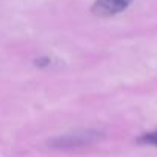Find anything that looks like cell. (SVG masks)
Masks as SVG:
<instances>
[{
	"instance_id": "cell-1",
	"label": "cell",
	"mask_w": 157,
	"mask_h": 157,
	"mask_svg": "<svg viewBox=\"0 0 157 157\" xmlns=\"http://www.w3.org/2000/svg\"><path fill=\"white\" fill-rule=\"evenodd\" d=\"M97 131H82V132H72L65 134L62 137H57L51 140L52 148H75V146H83L96 142L100 136Z\"/></svg>"
},
{
	"instance_id": "cell-2",
	"label": "cell",
	"mask_w": 157,
	"mask_h": 157,
	"mask_svg": "<svg viewBox=\"0 0 157 157\" xmlns=\"http://www.w3.org/2000/svg\"><path fill=\"white\" fill-rule=\"evenodd\" d=\"M131 3V0H96L93 13L99 17H109L122 13Z\"/></svg>"
},
{
	"instance_id": "cell-3",
	"label": "cell",
	"mask_w": 157,
	"mask_h": 157,
	"mask_svg": "<svg viewBox=\"0 0 157 157\" xmlns=\"http://www.w3.org/2000/svg\"><path fill=\"white\" fill-rule=\"evenodd\" d=\"M140 142H142V143H148V145H155V146H157V131H152V132L145 134L143 137H140Z\"/></svg>"
}]
</instances>
